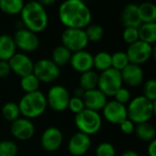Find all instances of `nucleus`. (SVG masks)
<instances>
[{"label": "nucleus", "instance_id": "1", "mask_svg": "<svg viewBox=\"0 0 156 156\" xmlns=\"http://www.w3.org/2000/svg\"><path fill=\"white\" fill-rule=\"evenodd\" d=\"M59 21L67 28L84 29L91 22V11L83 0H63L58 7Z\"/></svg>", "mask_w": 156, "mask_h": 156}, {"label": "nucleus", "instance_id": "2", "mask_svg": "<svg viewBox=\"0 0 156 156\" xmlns=\"http://www.w3.org/2000/svg\"><path fill=\"white\" fill-rule=\"evenodd\" d=\"M20 16L25 27L37 34L44 31L48 25V16L46 7L38 1L25 3Z\"/></svg>", "mask_w": 156, "mask_h": 156}, {"label": "nucleus", "instance_id": "3", "mask_svg": "<svg viewBox=\"0 0 156 156\" xmlns=\"http://www.w3.org/2000/svg\"><path fill=\"white\" fill-rule=\"evenodd\" d=\"M155 112V101H152L143 95L131 100L127 106L128 119L135 124L149 122Z\"/></svg>", "mask_w": 156, "mask_h": 156}, {"label": "nucleus", "instance_id": "4", "mask_svg": "<svg viewBox=\"0 0 156 156\" xmlns=\"http://www.w3.org/2000/svg\"><path fill=\"white\" fill-rule=\"evenodd\" d=\"M17 104L20 114L29 120L41 116L48 106L46 96L39 90L25 93Z\"/></svg>", "mask_w": 156, "mask_h": 156}, {"label": "nucleus", "instance_id": "5", "mask_svg": "<svg viewBox=\"0 0 156 156\" xmlns=\"http://www.w3.org/2000/svg\"><path fill=\"white\" fill-rule=\"evenodd\" d=\"M74 122L79 132L90 136L101 130L102 120L98 112L85 108L80 112L75 114Z\"/></svg>", "mask_w": 156, "mask_h": 156}, {"label": "nucleus", "instance_id": "6", "mask_svg": "<svg viewBox=\"0 0 156 156\" xmlns=\"http://www.w3.org/2000/svg\"><path fill=\"white\" fill-rule=\"evenodd\" d=\"M122 79L121 71L115 69H109L101 71L99 75L98 89L106 96L112 97L118 90L122 87Z\"/></svg>", "mask_w": 156, "mask_h": 156}, {"label": "nucleus", "instance_id": "7", "mask_svg": "<svg viewBox=\"0 0 156 156\" xmlns=\"http://www.w3.org/2000/svg\"><path fill=\"white\" fill-rule=\"evenodd\" d=\"M125 52L130 63L141 66L155 56V48L151 44L138 40L130 44Z\"/></svg>", "mask_w": 156, "mask_h": 156}, {"label": "nucleus", "instance_id": "8", "mask_svg": "<svg viewBox=\"0 0 156 156\" xmlns=\"http://www.w3.org/2000/svg\"><path fill=\"white\" fill-rule=\"evenodd\" d=\"M61 42L64 47L73 53L85 49L89 40L84 29L66 28L61 34Z\"/></svg>", "mask_w": 156, "mask_h": 156}, {"label": "nucleus", "instance_id": "9", "mask_svg": "<svg viewBox=\"0 0 156 156\" xmlns=\"http://www.w3.org/2000/svg\"><path fill=\"white\" fill-rule=\"evenodd\" d=\"M33 74L40 82L51 83L60 76V69L51 59L42 58L34 63Z\"/></svg>", "mask_w": 156, "mask_h": 156}, {"label": "nucleus", "instance_id": "10", "mask_svg": "<svg viewBox=\"0 0 156 156\" xmlns=\"http://www.w3.org/2000/svg\"><path fill=\"white\" fill-rule=\"evenodd\" d=\"M47 104L55 112H63L68 109L70 95L69 90L61 85L52 86L46 96Z\"/></svg>", "mask_w": 156, "mask_h": 156}, {"label": "nucleus", "instance_id": "11", "mask_svg": "<svg viewBox=\"0 0 156 156\" xmlns=\"http://www.w3.org/2000/svg\"><path fill=\"white\" fill-rule=\"evenodd\" d=\"M13 38L16 48H19L23 53L34 52L39 47V38L37 33L26 27L17 29Z\"/></svg>", "mask_w": 156, "mask_h": 156}, {"label": "nucleus", "instance_id": "12", "mask_svg": "<svg viewBox=\"0 0 156 156\" xmlns=\"http://www.w3.org/2000/svg\"><path fill=\"white\" fill-rule=\"evenodd\" d=\"M102 112L105 120L112 124H120L124 120L128 119L126 105L116 101H107Z\"/></svg>", "mask_w": 156, "mask_h": 156}, {"label": "nucleus", "instance_id": "13", "mask_svg": "<svg viewBox=\"0 0 156 156\" xmlns=\"http://www.w3.org/2000/svg\"><path fill=\"white\" fill-rule=\"evenodd\" d=\"M11 72H14L20 78L33 73L34 62L26 53H16L8 60Z\"/></svg>", "mask_w": 156, "mask_h": 156}, {"label": "nucleus", "instance_id": "14", "mask_svg": "<svg viewBox=\"0 0 156 156\" xmlns=\"http://www.w3.org/2000/svg\"><path fill=\"white\" fill-rule=\"evenodd\" d=\"M41 146L47 152H56L59 149L63 142L62 132L54 126L47 128L41 135Z\"/></svg>", "mask_w": 156, "mask_h": 156}, {"label": "nucleus", "instance_id": "15", "mask_svg": "<svg viewBox=\"0 0 156 156\" xmlns=\"http://www.w3.org/2000/svg\"><path fill=\"white\" fill-rule=\"evenodd\" d=\"M11 134L19 141H27L35 134L34 123L27 118H18L12 122L10 127Z\"/></svg>", "mask_w": 156, "mask_h": 156}, {"label": "nucleus", "instance_id": "16", "mask_svg": "<svg viewBox=\"0 0 156 156\" xmlns=\"http://www.w3.org/2000/svg\"><path fill=\"white\" fill-rule=\"evenodd\" d=\"M91 146L90 136L78 132L74 133L69 141L68 150L74 156L84 155Z\"/></svg>", "mask_w": 156, "mask_h": 156}, {"label": "nucleus", "instance_id": "17", "mask_svg": "<svg viewBox=\"0 0 156 156\" xmlns=\"http://www.w3.org/2000/svg\"><path fill=\"white\" fill-rule=\"evenodd\" d=\"M69 64L75 71L80 73L86 72L93 68V56L85 49L73 52Z\"/></svg>", "mask_w": 156, "mask_h": 156}, {"label": "nucleus", "instance_id": "18", "mask_svg": "<svg viewBox=\"0 0 156 156\" xmlns=\"http://www.w3.org/2000/svg\"><path fill=\"white\" fill-rule=\"evenodd\" d=\"M122 82L131 87H138L144 81V70L140 65L130 63L121 71Z\"/></svg>", "mask_w": 156, "mask_h": 156}, {"label": "nucleus", "instance_id": "19", "mask_svg": "<svg viewBox=\"0 0 156 156\" xmlns=\"http://www.w3.org/2000/svg\"><path fill=\"white\" fill-rule=\"evenodd\" d=\"M86 109H90L95 112L102 110L107 103V97L98 89L86 90L82 97Z\"/></svg>", "mask_w": 156, "mask_h": 156}, {"label": "nucleus", "instance_id": "20", "mask_svg": "<svg viewBox=\"0 0 156 156\" xmlns=\"http://www.w3.org/2000/svg\"><path fill=\"white\" fill-rule=\"evenodd\" d=\"M121 20L124 27H139L140 25L142 24V21L139 15L138 5L129 4L125 5L122 11Z\"/></svg>", "mask_w": 156, "mask_h": 156}, {"label": "nucleus", "instance_id": "21", "mask_svg": "<svg viewBox=\"0 0 156 156\" xmlns=\"http://www.w3.org/2000/svg\"><path fill=\"white\" fill-rule=\"evenodd\" d=\"M13 37L8 34L0 35V60L8 61L16 52Z\"/></svg>", "mask_w": 156, "mask_h": 156}, {"label": "nucleus", "instance_id": "22", "mask_svg": "<svg viewBox=\"0 0 156 156\" xmlns=\"http://www.w3.org/2000/svg\"><path fill=\"white\" fill-rule=\"evenodd\" d=\"M134 132L138 139L143 142L150 143L155 138V128L149 122L136 124Z\"/></svg>", "mask_w": 156, "mask_h": 156}, {"label": "nucleus", "instance_id": "23", "mask_svg": "<svg viewBox=\"0 0 156 156\" xmlns=\"http://www.w3.org/2000/svg\"><path fill=\"white\" fill-rule=\"evenodd\" d=\"M139 40L148 44H154L156 41V23H142L138 27Z\"/></svg>", "mask_w": 156, "mask_h": 156}, {"label": "nucleus", "instance_id": "24", "mask_svg": "<svg viewBox=\"0 0 156 156\" xmlns=\"http://www.w3.org/2000/svg\"><path fill=\"white\" fill-rule=\"evenodd\" d=\"M72 52L69 50L63 45L58 46L54 48L51 54V60L58 66V67H64L69 63Z\"/></svg>", "mask_w": 156, "mask_h": 156}, {"label": "nucleus", "instance_id": "25", "mask_svg": "<svg viewBox=\"0 0 156 156\" xmlns=\"http://www.w3.org/2000/svg\"><path fill=\"white\" fill-rule=\"evenodd\" d=\"M142 23H156V6L152 2H144L138 5Z\"/></svg>", "mask_w": 156, "mask_h": 156}, {"label": "nucleus", "instance_id": "26", "mask_svg": "<svg viewBox=\"0 0 156 156\" xmlns=\"http://www.w3.org/2000/svg\"><path fill=\"white\" fill-rule=\"evenodd\" d=\"M98 80L99 74L92 69L88 70L81 73L80 78V87L85 91L96 89L98 87Z\"/></svg>", "mask_w": 156, "mask_h": 156}, {"label": "nucleus", "instance_id": "27", "mask_svg": "<svg viewBox=\"0 0 156 156\" xmlns=\"http://www.w3.org/2000/svg\"><path fill=\"white\" fill-rule=\"evenodd\" d=\"M24 5L25 0H0V10L6 15L15 16L20 14Z\"/></svg>", "mask_w": 156, "mask_h": 156}, {"label": "nucleus", "instance_id": "28", "mask_svg": "<svg viewBox=\"0 0 156 156\" xmlns=\"http://www.w3.org/2000/svg\"><path fill=\"white\" fill-rule=\"evenodd\" d=\"M93 68L104 71L112 68V55L106 51H100L93 56Z\"/></svg>", "mask_w": 156, "mask_h": 156}, {"label": "nucleus", "instance_id": "29", "mask_svg": "<svg viewBox=\"0 0 156 156\" xmlns=\"http://www.w3.org/2000/svg\"><path fill=\"white\" fill-rule=\"evenodd\" d=\"M1 112H2L3 118L5 121L10 122L16 121L21 115L20 114V111H19L18 104L16 103V102H12V101H9V102L5 103L4 106L2 107Z\"/></svg>", "mask_w": 156, "mask_h": 156}, {"label": "nucleus", "instance_id": "30", "mask_svg": "<svg viewBox=\"0 0 156 156\" xmlns=\"http://www.w3.org/2000/svg\"><path fill=\"white\" fill-rule=\"evenodd\" d=\"M40 83H41V82L38 80V79H37L33 73L22 77V78H21V80H20L21 89H22L26 93L34 92V91L38 90H39Z\"/></svg>", "mask_w": 156, "mask_h": 156}, {"label": "nucleus", "instance_id": "31", "mask_svg": "<svg viewBox=\"0 0 156 156\" xmlns=\"http://www.w3.org/2000/svg\"><path fill=\"white\" fill-rule=\"evenodd\" d=\"M84 30L89 42H98L101 39H102L104 36L103 27L98 24H90L84 28Z\"/></svg>", "mask_w": 156, "mask_h": 156}, {"label": "nucleus", "instance_id": "32", "mask_svg": "<svg viewBox=\"0 0 156 156\" xmlns=\"http://www.w3.org/2000/svg\"><path fill=\"white\" fill-rule=\"evenodd\" d=\"M128 64H130L126 52L117 51L112 55V68L122 71Z\"/></svg>", "mask_w": 156, "mask_h": 156}, {"label": "nucleus", "instance_id": "33", "mask_svg": "<svg viewBox=\"0 0 156 156\" xmlns=\"http://www.w3.org/2000/svg\"><path fill=\"white\" fill-rule=\"evenodd\" d=\"M18 153L17 145L9 140L0 141V156H16Z\"/></svg>", "mask_w": 156, "mask_h": 156}, {"label": "nucleus", "instance_id": "34", "mask_svg": "<svg viewBox=\"0 0 156 156\" xmlns=\"http://www.w3.org/2000/svg\"><path fill=\"white\" fill-rule=\"evenodd\" d=\"M95 154L96 156H116V151L111 143L103 142L97 146Z\"/></svg>", "mask_w": 156, "mask_h": 156}, {"label": "nucleus", "instance_id": "35", "mask_svg": "<svg viewBox=\"0 0 156 156\" xmlns=\"http://www.w3.org/2000/svg\"><path fill=\"white\" fill-rule=\"evenodd\" d=\"M122 38L125 43L128 45L133 44L139 40V32L138 27H124L122 32Z\"/></svg>", "mask_w": 156, "mask_h": 156}, {"label": "nucleus", "instance_id": "36", "mask_svg": "<svg viewBox=\"0 0 156 156\" xmlns=\"http://www.w3.org/2000/svg\"><path fill=\"white\" fill-rule=\"evenodd\" d=\"M146 99L155 101H156V80L154 79L148 80L144 85V95Z\"/></svg>", "mask_w": 156, "mask_h": 156}, {"label": "nucleus", "instance_id": "37", "mask_svg": "<svg viewBox=\"0 0 156 156\" xmlns=\"http://www.w3.org/2000/svg\"><path fill=\"white\" fill-rule=\"evenodd\" d=\"M68 108L74 114H77V113L80 112L81 111H83L85 109V105H84L82 98H78L75 96L70 97V99L69 101Z\"/></svg>", "mask_w": 156, "mask_h": 156}, {"label": "nucleus", "instance_id": "38", "mask_svg": "<svg viewBox=\"0 0 156 156\" xmlns=\"http://www.w3.org/2000/svg\"><path fill=\"white\" fill-rule=\"evenodd\" d=\"M113 97H114V101H116L123 105H126L127 103L130 102L132 95H131V92L129 91V90L122 87L120 90H118L116 91V93L113 95Z\"/></svg>", "mask_w": 156, "mask_h": 156}, {"label": "nucleus", "instance_id": "39", "mask_svg": "<svg viewBox=\"0 0 156 156\" xmlns=\"http://www.w3.org/2000/svg\"><path fill=\"white\" fill-rule=\"evenodd\" d=\"M120 128H121V131L125 133V134H132L133 132H134V129H135V123H133L131 120L129 119H126L124 120L122 122H121L120 124Z\"/></svg>", "mask_w": 156, "mask_h": 156}, {"label": "nucleus", "instance_id": "40", "mask_svg": "<svg viewBox=\"0 0 156 156\" xmlns=\"http://www.w3.org/2000/svg\"><path fill=\"white\" fill-rule=\"evenodd\" d=\"M11 73V69L8 61L0 60V79L6 78Z\"/></svg>", "mask_w": 156, "mask_h": 156}, {"label": "nucleus", "instance_id": "41", "mask_svg": "<svg viewBox=\"0 0 156 156\" xmlns=\"http://www.w3.org/2000/svg\"><path fill=\"white\" fill-rule=\"evenodd\" d=\"M147 152H148V154H149V156H156L155 139L149 143V146H148V150H147Z\"/></svg>", "mask_w": 156, "mask_h": 156}, {"label": "nucleus", "instance_id": "42", "mask_svg": "<svg viewBox=\"0 0 156 156\" xmlns=\"http://www.w3.org/2000/svg\"><path fill=\"white\" fill-rule=\"evenodd\" d=\"M84 92H85V90H82L80 87H79V88L74 90V96L78 97V98H82L83 95H84Z\"/></svg>", "mask_w": 156, "mask_h": 156}, {"label": "nucleus", "instance_id": "43", "mask_svg": "<svg viewBox=\"0 0 156 156\" xmlns=\"http://www.w3.org/2000/svg\"><path fill=\"white\" fill-rule=\"evenodd\" d=\"M37 1H38L43 6H48V5H52V4H54L57 0H37Z\"/></svg>", "mask_w": 156, "mask_h": 156}, {"label": "nucleus", "instance_id": "44", "mask_svg": "<svg viewBox=\"0 0 156 156\" xmlns=\"http://www.w3.org/2000/svg\"><path fill=\"white\" fill-rule=\"evenodd\" d=\"M121 156H139V154L134 151L129 150V151H125L124 153H122Z\"/></svg>", "mask_w": 156, "mask_h": 156}, {"label": "nucleus", "instance_id": "45", "mask_svg": "<svg viewBox=\"0 0 156 156\" xmlns=\"http://www.w3.org/2000/svg\"><path fill=\"white\" fill-rule=\"evenodd\" d=\"M27 2H29V1H37V0H26Z\"/></svg>", "mask_w": 156, "mask_h": 156}]
</instances>
